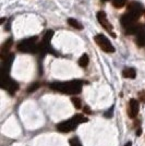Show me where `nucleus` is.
<instances>
[{
	"label": "nucleus",
	"mask_w": 145,
	"mask_h": 146,
	"mask_svg": "<svg viewBox=\"0 0 145 146\" xmlns=\"http://www.w3.org/2000/svg\"><path fill=\"white\" fill-rule=\"evenodd\" d=\"M50 88L54 91L62 93V94H68V95H74L79 94L82 91L83 87V82L75 80V81H69V82H55L49 85Z\"/></svg>",
	"instance_id": "nucleus-1"
},
{
	"label": "nucleus",
	"mask_w": 145,
	"mask_h": 146,
	"mask_svg": "<svg viewBox=\"0 0 145 146\" xmlns=\"http://www.w3.org/2000/svg\"><path fill=\"white\" fill-rule=\"evenodd\" d=\"M87 121H88V119H87L86 117L82 116V115H75V116H73L72 119L59 123V124L57 125V129H58V131H60V132L68 133V132L73 131L74 129L79 125L80 123H83V122H87Z\"/></svg>",
	"instance_id": "nucleus-2"
},
{
	"label": "nucleus",
	"mask_w": 145,
	"mask_h": 146,
	"mask_svg": "<svg viewBox=\"0 0 145 146\" xmlns=\"http://www.w3.org/2000/svg\"><path fill=\"white\" fill-rule=\"evenodd\" d=\"M120 22L122 26L124 27L127 34H136L141 27V25L138 24V18L129 12L121 17Z\"/></svg>",
	"instance_id": "nucleus-3"
},
{
	"label": "nucleus",
	"mask_w": 145,
	"mask_h": 146,
	"mask_svg": "<svg viewBox=\"0 0 145 146\" xmlns=\"http://www.w3.org/2000/svg\"><path fill=\"white\" fill-rule=\"evenodd\" d=\"M37 37H31L18 44V50L22 52H38L39 45H36Z\"/></svg>",
	"instance_id": "nucleus-4"
},
{
	"label": "nucleus",
	"mask_w": 145,
	"mask_h": 146,
	"mask_svg": "<svg viewBox=\"0 0 145 146\" xmlns=\"http://www.w3.org/2000/svg\"><path fill=\"white\" fill-rule=\"evenodd\" d=\"M95 42L96 44L102 48V50H104L105 52H108V54H111V52H115V48L114 46L111 45L110 40H109L107 37L103 35V34H98L95 36Z\"/></svg>",
	"instance_id": "nucleus-5"
},
{
	"label": "nucleus",
	"mask_w": 145,
	"mask_h": 146,
	"mask_svg": "<svg viewBox=\"0 0 145 146\" xmlns=\"http://www.w3.org/2000/svg\"><path fill=\"white\" fill-rule=\"evenodd\" d=\"M1 87L5 88V90H7L11 95H13V94L19 90V84L18 83H15L13 80L10 79L8 74H3V73H2Z\"/></svg>",
	"instance_id": "nucleus-6"
},
{
	"label": "nucleus",
	"mask_w": 145,
	"mask_h": 146,
	"mask_svg": "<svg viewBox=\"0 0 145 146\" xmlns=\"http://www.w3.org/2000/svg\"><path fill=\"white\" fill-rule=\"evenodd\" d=\"M97 20H98V22L100 23V25L103 26L104 29L107 31L108 33L111 34V36L116 37V34L115 33H112V26H111L110 22L108 21L106 13L104 12V11H99V12L97 13Z\"/></svg>",
	"instance_id": "nucleus-7"
},
{
	"label": "nucleus",
	"mask_w": 145,
	"mask_h": 146,
	"mask_svg": "<svg viewBox=\"0 0 145 146\" xmlns=\"http://www.w3.org/2000/svg\"><path fill=\"white\" fill-rule=\"evenodd\" d=\"M143 11H144L143 6H142L141 3H139V2H136V1H133V2H131V3L128 6V12L133 14L134 17H136L138 19L142 15Z\"/></svg>",
	"instance_id": "nucleus-8"
},
{
	"label": "nucleus",
	"mask_w": 145,
	"mask_h": 146,
	"mask_svg": "<svg viewBox=\"0 0 145 146\" xmlns=\"http://www.w3.org/2000/svg\"><path fill=\"white\" fill-rule=\"evenodd\" d=\"M139 113V102L135 98H131L129 102V108H128V115L130 118H136Z\"/></svg>",
	"instance_id": "nucleus-9"
},
{
	"label": "nucleus",
	"mask_w": 145,
	"mask_h": 146,
	"mask_svg": "<svg viewBox=\"0 0 145 146\" xmlns=\"http://www.w3.org/2000/svg\"><path fill=\"white\" fill-rule=\"evenodd\" d=\"M135 36H136V44H138V46H140V47L145 46V30L142 25H141L140 30L138 31V33L135 34Z\"/></svg>",
	"instance_id": "nucleus-10"
},
{
	"label": "nucleus",
	"mask_w": 145,
	"mask_h": 146,
	"mask_svg": "<svg viewBox=\"0 0 145 146\" xmlns=\"http://www.w3.org/2000/svg\"><path fill=\"white\" fill-rule=\"evenodd\" d=\"M11 46H12V39L11 38L8 39L6 43L2 45V47H1V59L2 60L6 59L7 57L9 56V50L11 48Z\"/></svg>",
	"instance_id": "nucleus-11"
},
{
	"label": "nucleus",
	"mask_w": 145,
	"mask_h": 146,
	"mask_svg": "<svg viewBox=\"0 0 145 146\" xmlns=\"http://www.w3.org/2000/svg\"><path fill=\"white\" fill-rule=\"evenodd\" d=\"M122 75L124 78H127V79H134L136 76V71L133 68H126L122 71Z\"/></svg>",
	"instance_id": "nucleus-12"
},
{
	"label": "nucleus",
	"mask_w": 145,
	"mask_h": 146,
	"mask_svg": "<svg viewBox=\"0 0 145 146\" xmlns=\"http://www.w3.org/2000/svg\"><path fill=\"white\" fill-rule=\"evenodd\" d=\"M68 24L70 25V26H72V27H74V29H76V30H83V25L81 24L79 21H76L75 19L73 18L68 19Z\"/></svg>",
	"instance_id": "nucleus-13"
},
{
	"label": "nucleus",
	"mask_w": 145,
	"mask_h": 146,
	"mask_svg": "<svg viewBox=\"0 0 145 146\" xmlns=\"http://www.w3.org/2000/svg\"><path fill=\"white\" fill-rule=\"evenodd\" d=\"M88 62H90V58H88V56L84 54V55L81 56V58L79 59V66L82 68H86L87 67V64H88Z\"/></svg>",
	"instance_id": "nucleus-14"
},
{
	"label": "nucleus",
	"mask_w": 145,
	"mask_h": 146,
	"mask_svg": "<svg viewBox=\"0 0 145 146\" xmlns=\"http://www.w3.org/2000/svg\"><path fill=\"white\" fill-rule=\"evenodd\" d=\"M112 3L116 8H122L127 3V0H112Z\"/></svg>",
	"instance_id": "nucleus-15"
},
{
	"label": "nucleus",
	"mask_w": 145,
	"mask_h": 146,
	"mask_svg": "<svg viewBox=\"0 0 145 146\" xmlns=\"http://www.w3.org/2000/svg\"><path fill=\"white\" fill-rule=\"evenodd\" d=\"M72 103H73L74 107H75L76 109H81V107H82V104H81V100H80L79 98L73 97L72 98Z\"/></svg>",
	"instance_id": "nucleus-16"
},
{
	"label": "nucleus",
	"mask_w": 145,
	"mask_h": 146,
	"mask_svg": "<svg viewBox=\"0 0 145 146\" xmlns=\"http://www.w3.org/2000/svg\"><path fill=\"white\" fill-rule=\"evenodd\" d=\"M38 87H39V83H33V84L27 88V92H29V93H33V92H35L36 90H38Z\"/></svg>",
	"instance_id": "nucleus-17"
},
{
	"label": "nucleus",
	"mask_w": 145,
	"mask_h": 146,
	"mask_svg": "<svg viewBox=\"0 0 145 146\" xmlns=\"http://www.w3.org/2000/svg\"><path fill=\"white\" fill-rule=\"evenodd\" d=\"M70 146H82L81 145V143H80V141L78 140V139H72V140H70Z\"/></svg>",
	"instance_id": "nucleus-18"
},
{
	"label": "nucleus",
	"mask_w": 145,
	"mask_h": 146,
	"mask_svg": "<svg viewBox=\"0 0 145 146\" xmlns=\"http://www.w3.org/2000/svg\"><path fill=\"white\" fill-rule=\"evenodd\" d=\"M139 98H140V102L145 103V91L140 92V93H139Z\"/></svg>",
	"instance_id": "nucleus-19"
},
{
	"label": "nucleus",
	"mask_w": 145,
	"mask_h": 146,
	"mask_svg": "<svg viewBox=\"0 0 145 146\" xmlns=\"http://www.w3.org/2000/svg\"><path fill=\"white\" fill-rule=\"evenodd\" d=\"M84 108H85L84 111H85V112H86V113H91V110H90V107H87V106H85Z\"/></svg>",
	"instance_id": "nucleus-20"
},
{
	"label": "nucleus",
	"mask_w": 145,
	"mask_h": 146,
	"mask_svg": "<svg viewBox=\"0 0 145 146\" xmlns=\"http://www.w3.org/2000/svg\"><path fill=\"white\" fill-rule=\"evenodd\" d=\"M124 146H132V143H131V142H128V143Z\"/></svg>",
	"instance_id": "nucleus-21"
},
{
	"label": "nucleus",
	"mask_w": 145,
	"mask_h": 146,
	"mask_svg": "<svg viewBox=\"0 0 145 146\" xmlns=\"http://www.w3.org/2000/svg\"><path fill=\"white\" fill-rule=\"evenodd\" d=\"M102 1H104V2H105V1H109V0H102Z\"/></svg>",
	"instance_id": "nucleus-22"
}]
</instances>
